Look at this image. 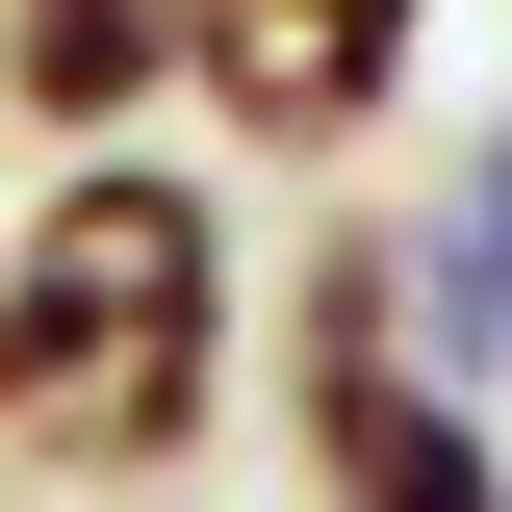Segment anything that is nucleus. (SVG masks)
Masks as SVG:
<instances>
[{"mask_svg":"<svg viewBox=\"0 0 512 512\" xmlns=\"http://www.w3.org/2000/svg\"><path fill=\"white\" fill-rule=\"evenodd\" d=\"M231 384H256V231L205 154H52V180L0 205V461L77 512L128 487H180L205 436H231Z\"/></svg>","mask_w":512,"mask_h":512,"instance_id":"obj_1","label":"nucleus"},{"mask_svg":"<svg viewBox=\"0 0 512 512\" xmlns=\"http://www.w3.org/2000/svg\"><path fill=\"white\" fill-rule=\"evenodd\" d=\"M256 384H282V436H308V512H512V436L410 359L384 205H333V231L256 282Z\"/></svg>","mask_w":512,"mask_h":512,"instance_id":"obj_2","label":"nucleus"},{"mask_svg":"<svg viewBox=\"0 0 512 512\" xmlns=\"http://www.w3.org/2000/svg\"><path fill=\"white\" fill-rule=\"evenodd\" d=\"M410 77H436V0H205L180 103L231 154H282V180H359L384 128H410Z\"/></svg>","mask_w":512,"mask_h":512,"instance_id":"obj_3","label":"nucleus"},{"mask_svg":"<svg viewBox=\"0 0 512 512\" xmlns=\"http://www.w3.org/2000/svg\"><path fill=\"white\" fill-rule=\"evenodd\" d=\"M205 77V0H0V128L26 154H128V128H180Z\"/></svg>","mask_w":512,"mask_h":512,"instance_id":"obj_4","label":"nucleus"},{"mask_svg":"<svg viewBox=\"0 0 512 512\" xmlns=\"http://www.w3.org/2000/svg\"><path fill=\"white\" fill-rule=\"evenodd\" d=\"M384 282H410V359H436L461 410H487V384H512V103L461 128V154H436L410 205H384Z\"/></svg>","mask_w":512,"mask_h":512,"instance_id":"obj_5","label":"nucleus"}]
</instances>
